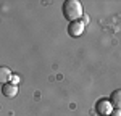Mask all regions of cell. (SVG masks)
<instances>
[{
	"instance_id": "6da1fadb",
	"label": "cell",
	"mask_w": 121,
	"mask_h": 116,
	"mask_svg": "<svg viewBox=\"0 0 121 116\" xmlns=\"http://www.w3.org/2000/svg\"><path fill=\"white\" fill-rule=\"evenodd\" d=\"M84 15V10H82V5L81 2L78 0H66L63 3V16L66 19L71 21H79V18Z\"/></svg>"
},
{
	"instance_id": "7a4b0ae2",
	"label": "cell",
	"mask_w": 121,
	"mask_h": 116,
	"mask_svg": "<svg viewBox=\"0 0 121 116\" xmlns=\"http://www.w3.org/2000/svg\"><path fill=\"white\" fill-rule=\"evenodd\" d=\"M113 105L110 100H107V98H100V100H97V103H95V111H97V115L99 116H110L113 113Z\"/></svg>"
},
{
	"instance_id": "3957f363",
	"label": "cell",
	"mask_w": 121,
	"mask_h": 116,
	"mask_svg": "<svg viewBox=\"0 0 121 116\" xmlns=\"http://www.w3.org/2000/svg\"><path fill=\"white\" fill-rule=\"evenodd\" d=\"M84 28H86V24L82 21H71L68 24V34L71 37H79V36H82Z\"/></svg>"
},
{
	"instance_id": "277c9868",
	"label": "cell",
	"mask_w": 121,
	"mask_h": 116,
	"mask_svg": "<svg viewBox=\"0 0 121 116\" xmlns=\"http://www.w3.org/2000/svg\"><path fill=\"white\" fill-rule=\"evenodd\" d=\"M2 94L5 97H8V98H13V97H16V94H18V86L13 84V82L3 84L2 86Z\"/></svg>"
},
{
	"instance_id": "5b68a950",
	"label": "cell",
	"mask_w": 121,
	"mask_h": 116,
	"mask_svg": "<svg viewBox=\"0 0 121 116\" xmlns=\"http://www.w3.org/2000/svg\"><path fill=\"white\" fill-rule=\"evenodd\" d=\"M110 102L115 110H121V89L115 90L112 95H110Z\"/></svg>"
},
{
	"instance_id": "8992f818",
	"label": "cell",
	"mask_w": 121,
	"mask_h": 116,
	"mask_svg": "<svg viewBox=\"0 0 121 116\" xmlns=\"http://www.w3.org/2000/svg\"><path fill=\"white\" fill-rule=\"evenodd\" d=\"M11 71H10V68L7 66H2L0 68V81H2V84H8L10 81H11Z\"/></svg>"
},
{
	"instance_id": "52a82bcc",
	"label": "cell",
	"mask_w": 121,
	"mask_h": 116,
	"mask_svg": "<svg viewBox=\"0 0 121 116\" xmlns=\"http://www.w3.org/2000/svg\"><path fill=\"white\" fill-rule=\"evenodd\" d=\"M110 116H121V110H113V113Z\"/></svg>"
},
{
	"instance_id": "ba28073f",
	"label": "cell",
	"mask_w": 121,
	"mask_h": 116,
	"mask_svg": "<svg viewBox=\"0 0 121 116\" xmlns=\"http://www.w3.org/2000/svg\"><path fill=\"white\" fill-rule=\"evenodd\" d=\"M11 82H13V84H18V82H19V77L18 76H11Z\"/></svg>"
}]
</instances>
